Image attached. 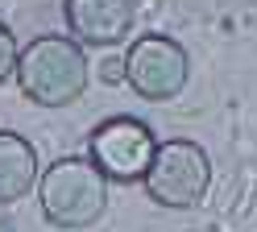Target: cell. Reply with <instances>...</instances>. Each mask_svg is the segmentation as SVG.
<instances>
[{
  "mask_svg": "<svg viewBox=\"0 0 257 232\" xmlns=\"http://www.w3.org/2000/svg\"><path fill=\"white\" fill-rule=\"evenodd\" d=\"M38 199L54 228H87L108 207V178L91 158H58L38 178Z\"/></svg>",
  "mask_w": 257,
  "mask_h": 232,
  "instance_id": "obj_2",
  "label": "cell"
},
{
  "mask_svg": "<svg viewBox=\"0 0 257 232\" xmlns=\"http://www.w3.org/2000/svg\"><path fill=\"white\" fill-rule=\"evenodd\" d=\"M17 58H21L17 38L9 33V25H0V83H5L9 75H17Z\"/></svg>",
  "mask_w": 257,
  "mask_h": 232,
  "instance_id": "obj_8",
  "label": "cell"
},
{
  "mask_svg": "<svg viewBox=\"0 0 257 232\" xmlns=\"http://www.w3.org/2000/svg\"><path fill=\"white\" fill-rule=\"evenodd\" d=\"M187 75H191L187 50L166 33H146L124 54V83L141 99H158V104L174 99L187 87Z\"/></svg>",
  "mask_w": 257,
  "mask_h": 232,
  "instance_id": "obj_4",
  "label": "cell"
},
{
  "mask_svg": "<svg viewBox=\"0 0 257 232\" xmlns=\"http://www.w3.org/2000/svg\"><path fill=\"white\" fill-rule=\"evenodd\" d=\"M87 83H91L87 54H83V42L75 38L46 33V38H34L17 58V87L29 104L67 108L87 91Z\"/></svg>",
  "mask_w": 257,
  "mask_h": 232,
  "instance_id": "obj_1",
  "label": "cell"
},
{
  "mask_svg": "<svg viewBox=\"0 0 257 232\" xmlns=\"http://www.w3.org/2000/svg\"><path fill=\"white\" fill-rule=\"evenodd\" d=\"M38 182V154L21 133L0 129V203H17Z\"/></svg>",
  "mask_w": 257,
  "mask_h": 232,
  "instance_id": "obj_7",
  "label": "cell"
},
{
  "mask_svg": "<svg viewBox=\"0 0 257 232\" xmlns=\"http://www.w3.org/2000/svg\"><path fill=\"white\" fill-rule=\"evenodd\" d=\"M212 187V162L195 141H162L154 154V166L146 174V191L154 203L191 211L207 199Z\"/></svg>",
  "mask_w": 257,
  "mask_h": 232,
  "instance_id": "obj_3",
  "label": "cell"
},
{
  "mask_svg": "<svg viewBox=\"0 0 257 232\" xmlns=\"http://www.w3.org/2000/svg\"><path fill=\"white\" fill-rule=\"evenodd\" d=\"M87 141H91V162L104 170V178H116V182L146 178L158 154L154 129L146 121H133V116H112Z\"/></svg>",
  "mask_w": 257,
  "mask_h": 232,
  "instance_id": "obj_5",
  "label": "cell"
},
{
  "mask_svg": "<svg viewBox=\"0 0 257 232\" xmlns=\"http://www.w3.org/2000/svg\"><path fill=\"white\" fill-rule=\"evenodd\" d=\"M67 25L75 33V42L83 46H116L133 33V0H67L62 5Z\"/></svg>",
  "mask_w": 257,
  "mask_h": 232,
  "instance_id": "obj_6",
  "label": "cell"
}]
</instances>
